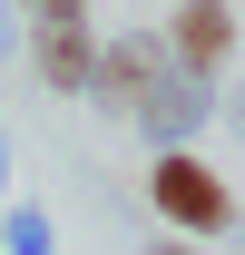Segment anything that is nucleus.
<instances>
[{
  "label": "nucleus",
  "mask_w": 245,
  "mask_h": 255,
  "mask_svg": "<svg viewBox=\"0 0 245 255\" xmlns=\"http://www.w3.org/2000/svg\"><path fill=\"white\" fill-rule=\"evenodd\" d=\"M147 255H206V246H196V236H167V246H147Z\"/></svg>",
  "instance_id": "obj_7"
},
{
  "label": "nucleus",
  "mask_w": 245,
  "mask_h": 255,
  "mask_svg": "<svg viewBox=\"0 0 245 255\" xmlns=\"http://www.w3.org/2000/svg\"><path fill=\"white\" fill-rule=\"evenodd\" d=\"M167 59H177L186 79H216V69L236 59V10H226V0H186L177 20H167Z\"/></svg>",
  "instance_id": "obj_2"
},
{
  "label": "nucleus",
  "mask_w": 245,
  "mask_h": 255,
  "mask_svg": "<svg viewBox=\"0 0 245 255\" xmlns=\"http://www.w3.org/2000/svg\"><path fill=\"white\" fill-rule=\"evenodd\" d=\"M147 196H157V216L177 226V236H196V246L236 226V187H226V177H216L196 147H157V167H147Z\"/></svg>",
  "instance_id": "obj_1"
},
{
  "label": "nucleus",
  "mask_w": 245,
  "mask_h": 255,
  "mask_svg": "<svg viewBox=\"0 0 245 255\" xmlns=\"http://www.w3.org/2000/svg\"><path fill=\"white\" fill-rule=\"evenodd\" d=\"M39 79H49V89H89V69H98V39L79 30V20H39Z\"/></svg>",
  "instance_id": "obj_5"
},
{
  "label": "nucleus",
  "mask_w": 245,
  "mask_h": 255,
  "mask_svg": "<svg viewBox=\"0 0 245 255\" xmlns=\"http://www.w3.org/2000/svg\"><path fill=\"white\" fill-rule=\"evenodd\" d=\"M167 69H177V59H167V39H147V30H137V39H108V49H98L89 89H98V98H118V108H137V98H147Z\"/></svg>",
  "instance_id": "obj_4"
},
{
  "label": "nucleus",
  "mask_w": 245,
  "mask_h": 255,
  "mask_svg": "<svg viewBox=\"0 0 245 255\" xmlns=\"http://www.w3.org/2000/svg\"><path fill=\"white\" fill-rule=\"evenodd\" d=\"M206 108H216V79H186V69H167V79L137 98V128H147V147H186Z\"/></svg>",
  "instance_id": "obj_3"
},
{
  "label": "nucleus",
  "mask_w": 245,
  "mask_h": 255,
  "mask_svg": "<svg viewBox=\"0 0 245 255\" xmlns=\"http://www.w3.org/2000/svg\"><path fill=\"white\" fill-rule=\"evenodd\" d=\"M236 108H245V89H236Z\"/></svg>",
  "instance_id": "obj_8"
},
{
  "label": "nucleus",
  "mask_w": 245,
  "mask_h": 255,
  "mask_svg": "<svg viewBox=\"0 0 245 255\" xmlns=\"http://www.w3.org/2000/svg\"><path fill=\"white\" fill-rule=\"evenodd\" d=\"M39 20H79V10H89V0H30Z\"/></svg>",
  "instance_id": "obj_6"
}]
</instances>
